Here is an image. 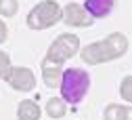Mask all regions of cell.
I'll list each match as a JSON object with an SVG mask.
<instances>
[{"mask_svg": "<svg viewBox=\"0 0 132 120\" xmlns=\"http://www.w3.org/2000/svg\"><path fill=\"white\" fill-rule=\"evenodd\" d=\"M126 51H128V38L120 32H113L105 40H98V42L84 46L80 51V57L88 65H98V63H107L118 57H124Z\"/></svg>", "mask_w": 132, "mask_h": 120, "instance_id": "cell-1", "label": "cell"}, {"mask_svg": "<svg viewBox=\"0 0 132 120\" xmlns=\"http://www.w3.org/2000/svg\"><path fill=\"white\" fill-rule=\"evenodd\" d=\"M59 87H61V99L65 103L78 105L90 89V76L82 67H69L63 72Z\"/></svg>", "mask_w": 132, "mask_h": 120, "instance_id": "cell-2", "label": "cell"}, {"mask_svg": "<svg viewBox=\"0 0 132 120\" xmlns=\"http://www.w3.org/2000/svg\"><path fill=\"white\" fill-rule=\"evenodd\" d=\"M78 51H80V38L76 36V34L65 32V34H61V36H57L53 40V44L46 51L44 61L53 63V65H63L67 59H71Z\"/></svg>", "mask_w": 132, "mask_h": 120, "instance_id": "cell-3", "label": "cell"}, {"mask_svg": "<svg viewBox=\"0 0 132 120\" xmlns=\"http://www.w3.org/2000/svg\"><path fill=\"white\" fill-rule=\"evenodd\" d=\"M61 6L55 0H42L36 4L27 15V27L31 30H48L53 27L57 21H61Z\"/></svg>", "mask_w": 132, "mask_h": 120, "instance_id": "cell-4", "label": "cell"}, {"mask_svg": "<svg viewBox=\"0 0 132 120\" xmlns=\"http://www.w3.org/2000/svg\"><path fill=\"white\" fill-rule=\"evenodd\" d=\"M61 19L67 23L69 27H90L92 25V17L84 11V6H80V4H73L69 2L65 9H61Z\"/></svg>", "mask_w": 132, "mask_h": 120, "instance_id": "cell-5", "label": "cell"}, {"mask_svg": "<svg viewBox=\"0 0 132 120\" xmlns=\"http://www.w3.org/2000/svg\"><path fill=\"white\" fill-rule=\"evenodd\" d=\"M6 82L11 84L15 91L27 93V91H31V89L36 87V76H34V72H31L29 67H23L21 65V67H13V70H11Z\"/></svg>", "mask_w": 132, "mask_h": 120, "instance_id": "cell-6", "label": "cell"}, {"mask_svg": "<svg viewBox=\"0 0 132 120\" xmlns=\"http://www.w3.org/2000/svg\"><path fill=\"white\" fill-rule=\"evenodd\" d=\"M113 4H115V0H86L84 11L92 19H103L113 11Z\"/></svg>", "mask_w": 132, "mask_h": 120, "instance_id": "cell-7", "label": "cell"}, {"mask_svg": "<svg viewBox=\"0 0 132 120\" xmlns=\"http://www.w3.org/2000/svg\"><path fill=\"white\" fill-rule=\"evenodd\" d=\"M61 76H63L61 65H53V63L42 61V78H44V84L48 89H57L61 84Z\"/></svg>", "mask_w": 132, "mask_h": 120, "instance_id": "cell-8", "label": "cell"}, {"mask_svg": "<svg viewBox=\"0 0 132 120\" xmlns=\"http://www.w3.org/2000/svg\"><path fill=\"white\" fill-rule=\"evenodd\" d=\"M40 108L36 101H31V99H23L19 101V105H17V120H40Z\"/></svg>", "mask_w": 132, "mask_h": 120, "instance_id": "cell-9", "label": "cell"}, {"mask_svg": "<svg viewBox=\"0 0 132 120\" xmlns=\"http://www.w3.org/2000/svg\"><path fill=\"white\" fill-rule=\"evenodd\" d=\"M105 120H132V110L130 105L109 103L105 108Z\"/></svg>", "mask_w": 132, "mask_h": 120, "instance_id": "cell-10", "label": "cell"}, {"mask_svg": "<svg viewBox=\"0 0 132 120\" xmlns=\"http://www.w3.org/2000/svg\"><path fill=\"white\" fill-rule=\"evenodd\" d=\"M46 114L51 116V118H63L65 114H67V105H65V101L61 97H53V99H48V103H46Z\"/></svg>", "mask_w": 132, "mask_h": 120, "instance_id": "cell-11", "label": "cell"}, {"mask_svg": "<svg viewBox=\"0 0 132 120\" xmlns=\"http://www.w3.org/2000/svg\"><path fill=\"white\" fill-rule=\"evenodd\" d=\"M19 11L17 0H0V15L2 17H15Z\"/></svg>", "mask_w": 132, "mask_h": 120, "instance_id": "cell-12", "label": "cell"}, {"mask_svg": "<svg viewBox=\"0 0 132 120\" xmlns=\"http://www.w3.org/2000/svg\"><path fill=\"white\" fill-rule=\"evenodd\" d=\"M11 70H13V63H11L9 53L0 51V80H6L9 74H11Z\"/></svg>", "mask_w": 132, "mask_h": 120, "instance_id": "cell-13", "label": "cell"}, {"mask_svg": "<svg viewBox=\"0 0 132 120\" xmlns=\"http://www.w3.org/2000/svg\"><path fill=\"white\" fill-rule=\"evenodd\" d=\"M120 95L128 101H132V76H126L124 80H122V84H120Z\"/></svg>", "mask_w": 132, "mask_h": 120, "instance_id": "cell-14", "label": "cell"}, {"mask_svg": "<svg viewBox=\"0 0 132 120\" xmlns=\"http://www.w3.org/2000/svg\"><path fill=\"white\" fill-rule=\"evenodd\" d=\"M6 38H9V30H6V23H4L2 19H0V44H2Z\"/></svg>", "mask_w": 132, "mask_h": 120, "instance_id": "cell-15", "label": "cell"}]
</instances>
